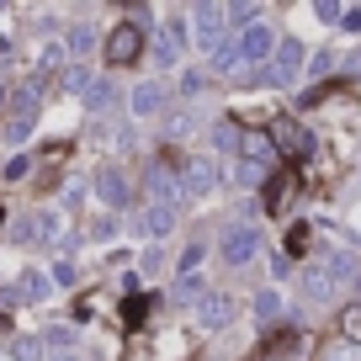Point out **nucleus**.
Listing matches in <instances>:
<instances>
[{"label": "nucleus", "mask_w": 361, "mask_h": 361, "mask_svg": "<svg viewBox=\"0 0 361 361\" xmlns=\"http://www.w3.org/2000/svg\"><path fill=\"white\" fill-rule=\"evenodd\" d=\"M102 54H106L112 69H133L138 59H144V27H138V22H117L112 32H106Z\"/></svg>", "instance_id": "nucleus-1"}, {"label": "nucleus", "mask_w": 361, "mask_h": 361, "mask_svg": "<svg viewBox=\"0 0 361 361\" xmlns=\"http://www.w3.org/2000/svg\"><path fill=\"white\" fill-rule=\"evenodd\" d=\"M266 138H271V149L287 154V159H308V154H314V138H308V128L298 123V117H271Z\"/></svg>", "instance_id": "nucleus-2"}, {"label": "nucleus", "mask_w": 361, "mask_h": 361, "mask_svg": "<svg viewBox=\"0 0 361 361\" xmlns=\"http://www.w3.org/2000/svg\"><path fill=\"white\" fill-rule=\"evenodd\" d=\"M218 186V170H213V159H180V197H207Z\"/></svg>", "instance_id": "nucleus-3"}, {"label": "nucleus", "mask_w": 361, "mask_h": 361, "mask_svg": "<svg viewBox=\"0 0 361 361\" xmlns=\"http://www.w3.org/2000/svg\"><path fill=\"white\" fill-rule=\"evenodd\" d=\"M239 59H266V54H276V32L271 27H260V22H250V27H239Z\"/></svg>", "instance_id": "nucleus-4"}, {"label": "nucleus", "mask_w": 361, "mask_h": 361, "mask_svg": "<svg viewBox=\"0 0 361 361\" xmlns=\"http://www.w3.org/2000/svg\"><path fill=\"white\" fill-rule=\"evenodd\" d=\"M197 43L207 48V54H218V48H224V11H218V6H197Z\"/></svg>", "instance_id": "nucleus-5"}, {"label": "nucleus", "mask_w": 361, "mask_h": 361, "mask_svg": "<svg viewBox=\"0 0 361 361\" xmlns=\"http://www.w3.org/2000/svg\"><path fill=\"white\" fill-rule=\"evenodd\" d=\"M228 319H234V298H224V293H202V298H197V324L224 329Z\"/></svg>", "instance_id": "nucleus-6"}, {"label": "nucleus", "mask_w": 361, "mask_h": 361, "mask_svg": "<svg viewBox=\"0 0 361 361\" xmlns=\"http://www.w3.org/2000/svg\"><path fill=\"white\" fill-rule=\"evenodd\" d=\"M255 250H260V234H255V228H228V234H224V260H228V266L255 260Z\"/></svg>", "instance_id": "nucleus-7"}, {"label": "nucleus", "mask_w": 361, "mask_h": 361, "mask_svg": "<svg viewBox=\"0 0 361 361\" xmlns=\"http://www.w3.org/2000/svg\"><path fill=\"white\" fill-rule=\"evenodd\" d=\"M170 224H176V207H165V202H149L144 213L133 218V234H144V239H159V234H170Z\"/></svg>", "instance_id": "nucleus-8"}, {"label": "nucleus", "mask_w": 361, "mask_h": 361, "mask_svg": "<svg viewBox=\"0 0 361 361\" xmlns=\"http://www.w3.org/2000/svg\"><path fill=\"white\" fill-rule=\"evenodd\" d=\"M293 192H298V176H293V170H276V176L266 180V213H287Z\"/></svg>", "instance_id": "nucleus-9"}, {"label": "nucleus", "mask_w": 361, "mask_h": 361, "mask_svg": "<svg viewBox=\"0 0 361 361\" xmlns=\"http://www.w3.org/2000/svg\"><path fill=\"white\" fill-rule=\"evenodd\" d=\"M96 192H102V202L123 207V202H128V176H123V170H112V165H106L102 176H96Z\"/></svg>", "instance_id": "nucleus-10"}, {"label": "nucleus", "mask_w": 361, "mask_h": 361, "mask_svg": "<svg viewBox=\"0 0 361 361\" xmlns=\"http://www.w3.org/2000/svg\"><path fill=\"white\" fill-rule=\"evenodd\" d=\"M298 64H303V43H276V69H271V80H293L298 75Z\"/></svg>", "instance_id": "nucleus-11"}, {"label": "nucleus", "mask_w": 361, "mask_h": 361, "mask_svg": "<svg viewBox=\"0 0 361 361\" xmlns=\"http://www.w3.org/2000/svg\"><path fill=\"white\" fill-rule=\"evenodd\" d=\"M159 106H165V85H159V80H144V85L133 90V112L138 117H154Z\"/></svg>", "instance_id": "nucleus-12"}, {"label": "nucleus", "mask_w": 361, "mask_h": 361, "mask_svg": "<svg viewBox=\"0 0 361 361\" xmlns=\"http://www.w3.org/2000/svg\"><path fill=\"white\" fill-rule=\"evenodd\" d=\"M22 234H27V239H37V245H48V239L59 234V218H54V213H27Z\"/></svg>", "instance_id": "nucleus-13"}, {"label": "nucleus", "mask_w": 361, "mask_h": 361, "mask_svg": "<svg viewBox=\"0 0 361 361\" xmlns=\"http://www.w3.org/2000/svg\"><path fill=\"white\" fill-rule=\"evenodd\" d=\"M303 293L314 298V303H324V298L335 293V276H329L324 266H314V271H308V276H303Z\"/></svg>", "instance_id": "nucleus-14"}, {"label": "nucleus", "mask_w": 361, "mask_h": 361, "mask_svg": "<svg viewBox=\"0 0 361 361\" xmlns=\"http://www.w3.org/2000/svg\"><path fill=\"white\" fill-rule=\"evenodd\" d=\"M16 298H27V303H43V298H48V276H43V271H27L22 287H16Z\"/></svg>", "instance_id": "nucleus-15"}, {"label": "nucleus", "mask_w": 361, "mask_h": 361, "mask_svg": "<svg viewBox=\"0 0 361 361\" xmlns=\"http://www.w3.org/2000/svg\"><path fill=\"white\" fill-rule=\"evenodd\" d=\"M329 276H345V282H361V260L356 255H329Z\"/></svg>", "instance_id": "nucleus-16"}, {"label": "nucleus", "mask_w": 361, "mask_h": 361, "mask_svg": "<svg viewBox=\"0 0 361 361\" xmlns=\"http://www.w3.org/2000/svg\"><path fill=\"white\" fill-rule=\"evenodd\" d=\"M340 335H345L350 345H361V303H350L345 314H340Z\"/></svg>", "instance_id": "nucleus-17"}, {"label": "nucleus", "mask_w": 361, "mask_h": 361, "mask_svg": "<svg viewBox=\"0 0 361 361\" xmlns=\"http://www.w3.org/2000/svg\"><path fill=\"white\" fill-rule=\"evenodd\" d=\"M11 356H16V361H43V340H32V335L11 340Z\"/></svg>", "instance_id": "nucleus-18"}, {"label": "nucleus", "mask_w": 361, "mask_h": 361, "mask_svg": "<svg viewBox=\"0 0 361 361\" xmlns=\"http://www.w3.org/2000/svg\"><path fill=\"white\" fill-rule=\"evenodd\" d=\"M90 48H96V32H90V27H69V54H90Z\"/></svg>", "instance_id": "nucleus-19"}, {"label": "nucleus", "mask_w": 361, "mask_h": 361, "mask_svg": "<svg viewBox=\"0 0 361 361\" xmlns=\"http://www.w3.org/2000/svg\"><path fill=\"white\" fill-rule=\"evenodd\" d=\"M149 308H154V298H128V303H123V319H128V324H144Z\"/></svg>", "instance_id": "nucleus-20"}, {"label": "nucleus", "mask_w": 361, "mask_h": 361, "mask_svg": "<svg viewBox=\"0 0 361 361\" xmlns=\"http://www.w3.org/2000/svg\"><path fill=\"white\" fill-rule=\"evenodd\" d=\"M64 85H69V90H80V96H85V90L96 85V80H90V69H85V64H75V69H69V75H64Z\"/></svg>", "instance_id": "nucleus-21"}, {"label": "nucleus", "mask_w": 361, "mask_h": 361, "mask_svg": "<svg viewBox=\"0 0 361 361\" xmlns=\"http://www.w3.org/2000/svg\"><path fill=\"white\" fill-rule=\"evenodd\" d=\"M234 64H245V59H239V48H234V43H224V48L213 54V69H224V75H228Z\"/></svg>", "instance_id": "nucleus-22"}, {"label": "nucleus", "mask_w": 361, "mask_h": 361, "mask_svg": "<svg viewBox=\"0 0 361 361\" xmlns=\"http://www.w3.org/2000/svg\"><path fill=\"white\" fill-rule=\"evenodd\" d=\"M197 266H202V245H186L180 250V276H197Z\"/></svg>", "instance_id": "nucleus-23"}, {"label": "nucleus", "mask_w": 361, "mask_h": 361, "mask_svg": "<svg viewBox=\"0 0 361 361\" xmlns=\"http://www.w3.org/2000/svg\"><path fill=\"white\" fill-rule=\"evenodd\" d=\"M324 361H361V345L340 340V345H329V350H324Z\"/></svg>", "instance_id": "nucleus-24"}, {"label": "nucleus", "mask_w": 361, "mask_h": 361, "mask_svg": "<svg viewBox=\"0 0 361 361\" xmlns=\"http://www.w3.org/2000/svg\"><path fill=\"white\" fill-rule=\"evenodd\" d=\"M255 314L260 319H276V314H282V298H276V293H260L255 298Z\"/></svg>", "instance_id": "nucleus-25"}, {"label": "nucleus", "mask_w": 361, "mask_h": 361, "mask_svg": "<svg viewBox=\"0 0 361 361\" xmlns=\"http://www.w3.org/2000/svg\"><path fill=\"white\" fill-rule=\"evenodd\" d=\"M308 239H314V234H308V224H298L293 234H287V255H303V250H308Z\"/></svg>", "instance_id": "nucleus-26"}, {"label": "nucleus", "mask_w": 361, "mask_h": 361, "mask_svg": "<svg viewBox=\"0 0 361 361\" xmlns=\"http://www.w3.org/2000/svg\"><path fill=\"white\" fill-rule=\"evenodd\" d=\"M213 138H218V149H239V144H245V133H239L234 123H224V128H218Z\"/></svg>", "instance_id": "nucleus-27"}, {"label": "nucleus", "mask_w": 361, "mask_h": 361, "mask_svg": "<svg viewBox=\"0 0 361 361\" xmlns=\"http://www.w3.org/2000/svg\"><path fill=\"white\" fill-rule=\"evenodd\" d=\"M112 102V85H106V80H96V85L85 90V106H106Z\"/></svg>", "instance_id": "nucleus-28"}, {"label": "nucleus", "mask_w": 361, "mask_h": 361, "mask_svg": "<svg viewBox=\"0 0 361 361\" xmlns=\"http://www.w3.org/2000/svg\"><path fill=\"white\" fill-rule=\"evenodd\" d=\"M197 293H202V276H180V287H176V298H180V303H192Z\"/></svg>", "instance_id": "nucleus-29"}, {"label": "nucleus", "mask_w": 361, "mask_h": 361, "mask_svg": "<svg viewBox=\"0 0 361 361\" xmlns=\"http://www.w3.org/2000/svg\"><path fill=\"white\" fill-rule=\"evenodd\" d=\"M22 176H27V154H16L11 165H6V180H22Z\"/></svg>", "instance_id": "nucleus-30"}, {"label": "nucleus", "mask_w": 361, "mask_h": 361, "mask_svg": "<svg viewBox=\"0 0 361 361\" xmlns=\"http://www.w3.org/2000/svg\"><path fill=\"white\" fill-rule=\"evenodd\" d=\"M319 22H340V6H335V0H319Z\"/></svg>", "instance_id": "nucleus-31"}, {"label": "nucleus", "mask_w": 361, "mask_h": 361, "mask_svg": "<svg viewBox=\"0 0 361 361\" xmlns=\"http://www.w3.org/2000/svg\"><path fill=\"white\" fill-rule=\"evenodd\" d=\"M54 276H59L64 287H75V266H69V260H59V266H54Z\"/></svg>", "instance_id": "nucleus-32"}, {"label": "nucleus", "mask_w": 361, "mask_h": 361, "mask_svg": "<svg viewBox=\"0 0 361 361\" xmlns=\"http://www.w3.org/2000/svg\"><path fill=\"white\" fill-rule=\"evenodd\" d=\"M340 22H345L350 32H361V6H350V11H340Z\"/></svg>", "instance_id": "nucleus-33"}, {"label": "nucleus", "mask_w": 361, "mask_h": 361, "mask_svg": "<svg viewBox=\"0 0 361 361\" xmlns=\"http://www.w3.org/2000/svg\"><path fill=\"white\" fill-rule=\"evenodd\" d=\"M0 106H6V90H0Z\"/></svg>", "instance_id": "nucleus-34"}]
</instances>
